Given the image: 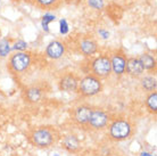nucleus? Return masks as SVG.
Returning a JSON list of instances; mask_svg holds the SVG:
<instances>
[{"label": "nucleus", "instance_id": "f257e3e1", "mask_svg": "<svg viewBox=\"0 0 157 156\" xmlns=\"http://www.w3.org/2000/svg\"><path fill=\"white\" fill-rule=\"evenodd\" d=\"M78 90L83 96H86V97L99 94L101 91L100 79L96 75H86V78H83L80 82Z\"/></svg>", "mask_w": 157, "mask_h": 156}, {"label": "nucleus", "instance_id": "f03ea898", "mask_svg": "<svg viewBox=\"0 0 157 156\" xmlns=\"http://www.w3.org/2000/svg\"><path fill=\"white\" fill-rule=\"evenodd\" d=\"M110 137L116 140L126 139L131 133V125L125 120H116L109 128Z\"/></svg>", "mask_w": 157, "mask_h": 156}, {"label": "nucleus", "instance_id": "7ed1b4c3", "mask_svg": "<svg viewBox=\"0 0 157 156\" xmlns=\"http://www.w3.org/2000/svg\"><path fill=\"white\" fill-rule=\"evenodd\" d=\"M92 72L98 78H106L112 72L110 59L106 56H100L92 62Z\"/></svg>", "mask_w": 157, "mask_h": 156}, {"label": "nucleus", "instance_id": "20e7f679", "mask_svg": "<svg viewBox=\"0 0 157 156\" xmlns=\"http://www.w3.org/2000/svg\"><path fill=\"white\" fill-rule=\"evenodd\" d=\"M30 64H31V57L26 53H17L10 58V62H9L12 70L17 73L24 72L30 66Z\"/></svg>", "mask_w": 157, "mask_h": 156}, {"label": "nucleus", "instance_id": "39448f33", "mask_svg": "<svg viewBox=\"0 0 157 156\" xmlns=\"http://www.w3.org/2000/svg\"><path fill=\"white\" fill-rule=\"evenodd\" d=\"M32 141H33V144L39 146V147H48L52 144L54 137H52V133H51L50 130L42 128V129L36 130L33 132Z\"/></svg>", "mask_w": 157, "mask_h": 156}, {"label": "nucleus", "instance_id": "423d86ee", "mask_svg": "<svg viewBox=\"0 0 157 156\" xmlns=\"http://www.w3.org/2000/svg\"><path fill=\"white\" fill-rule=\"evenodd\" d=\"M107 122H108V116L105 112H102L100 109H96L91 112L90 119H89V124L94 128V129H101L104 127H106Z\"/></svg>", "mask_w": 157, "mask_h": 156}, {"label": "nucleus", "instance_id": "0eeeda50", "mask_svg": "<svg viewBox=\"0 0 157 156\" xmlns=\"http://www.w3.org/2000/svg\"><path fill=\"white\" fill-rule=\"evenodd\" d=\"M110 59V65H112V71L116 75H122L125 73V64L126 59L124 55L121 53H115Z\"/></svg>", "mask_w": 157, "mask_h": 156}, {"label": "nucleus", "instance_id": "6e6552de", "mask_svg": "<svg viewBox=\"0 0 157 156\" xmlns=\"http://www.w3.org/2000/svg\"><path fill=\"white\" fill-rule=\"evenodd\" d=\"M65 53V46L63 42H60L58 40H54L51 41L47 46L46 49V55L51 59H58Z\"/></svg>", "mask_w": 157, "mask_h": 156}, {"label": "nucleus", "instance_id": "1a4fd4ad", "mask_svg": "<svg viewBox=\"0 0 157 156\" xmlns=\"http://www.w3.org/2000/svg\"><path fill=\"white\" fill-rule=\"evenodd\" d=\"M125 71L126 73L133 78H138L142 75L144 73V66H142L141 62L139 60V58H136V57H132V58H129L126 60L125 64Z\"/></svg>", "mask_w": 157, "mask_h": 156}, {"label": "nucleus", "instance_id": "9d476101", "mask_svg": "<svg viewBox=\"0 0 157 156\" xmlns=\"http://www.w3.org/2000/svg\"><path fill=\"white\" fill-rule=\"evenodd\" d=\"M78 79L75 78L73 74L65 75L59 81V88H60V90L67 91V92L75 91V90L78 89Z\"/></svg>", "mask_w": 157, "mask_h": 156}, {"label": "nucleus", "instance_id": "9b49d317", "mask_svg": "<svg viewBox=\"0 0 157 156\" xmlns=\"http://www.w3.org/2000/svg\"><path fill=\"white\" fill-rule=\"evenodd\" d=\"M91 112H92V108L89 107V106H80L75 109V121L80 123V124H86L89 122V119H90Z\"/></svg>", "mask_w": 157, "mask_h": 156}, {"label": "nucleus", "instance_id": "f8f14e48", "mask_svg": "<svg viewBox=\"0 0 157 156\" xmlns=\"http://www.w3.org/2000/svg\"><path fill=\"white\" fill-rule=\"evenodd\" d=\"M97 49H98L97 42L92 39H84L80 42V50L86 56L94 55L97 51Z\"/></svg>", "mask_w": 157, "mask_h": 156}, {"label": "nucleus", "instance_id": "ddd939ff", "mask_svg": "<svg viewBox=\"0 0 157 156\" xmlns=\"http://www.w3.org/2000/svg\"><path fill=\"white\" fill-rule=\"evenodd\" d=\"M139 60L141 62L145 70H154L156 67V59H155L154 56H151L149 54H142L139 57Z\"/></svg>", "mask_w": 157, "mask_h": 156}, {"label": "nucleus", "instance_id": "4468645a", "mask_svg": "<svg viewBox=\"0 0 157 156\" xmlns=\"http://www.w3.org/2000/svg\"><path fill=\"white\" fill-rule=\"evenodd\" d=\"M25 95H26V98H28V100H29V102H31V103L39 102L40 98H41V91H40V89L36 88V87L29 88V89L26 90Z\"/></svg>", "mask_w": 157, "mask_h": 156}, {"label": "nucleus", "instance_id": "2eb2a0df", "mask_svg": "<svg viewBox=\"0 0 157 156\" xmlns=\"http://www.w3.org/2000/svg\"><path fill=\"white\" fill-rule=\"evenodd\" d=\"M141 86L142 88L147 91H155L157 87V82L156 78H153V76H146L141 80Z\"/></svg>", "mask_w": 157, "mask_h": 156}, {"label": "nucleus", "instance_id": "dca6fc26", "mask_svg": "<svg viewBox=\"0 0 157 156\" xmlns=\"http://www.w3.org/2000/svg\"><path fill=\"white\" fill-rule=\"evenodd\" d=\"M65 147H66L68 150H71V152H75V150H78V147H80V142L78 140L75 138L74 136H68L65 138Z\"/></svg>", "mask_w": 157, "mask_h": 156}, {"label": "nucleus", "instance_id": "f3484780", "mask_svg": "<svg viewBox=\"0 0 157 156\" xmlns=\"http://www.w3.org/2000/svg\"><path fill=\"white\" fill-rule=\"evenodd\" d=\"M36 2L40 8L52 9V8H56L60 4V0H36Z\"/></svg>", "mask_w": 157, "mask_h": 156}, {"label": "nucleus", "instance_id": "a211bd4d", "mask_svg": "<svg viewBox=\"0 0 157 156\" xmlns=\"http://www.w3.org/2000/svg\"><path fill=\"white\" fill-rule=\"evenodd\" d=\"M146 104L148 106V108L154 112V113H156L157 112V94L154 91L151 94L147 97V100H146Z\"/></svg>", "mask_w": 157, "mask_h": 156}, {"label": "nucleus", "instance_id": "6ab92c4d", "mask_svg": "<svg viewBox=\"0 0 157 156\" xmlns=\"http://www.w3.org/2000/svg\"><path fill=\"white\" fill-rule=\"evenodd\" d=\"M10 51V43L8 39H2L0 41V56L6 57Z\"/></svg>", "mask_w": 157, "mask_h": 156}, {"label": "nucleus", "instance_id": "aec40b11", "mask_svg": "<svg viewBox=\"0 0 157 156\" xmlns=\"http://www.w3.org/2000/svg\"><path fill=\"white\" fill-rule=\"evenodd\" d=\"M55 15H51V14H46V15L42 17V22H41V25H42V29L46 32H49V23L50 22H54L55 21Z\"/></svg>", "mask_w": 157, "mask_h": 156}, {"label": "nucleus", "instance_id": "412c9836", "mask_svg": "<svg viewBox=\"0 0 157 156\" xmlns=\"http://www.w3.org/2000/svg\"><path fill=\"white\" fill-rule=\"evenodd\" d=\"M86 1H88L89 7L97 9V10L102 9L104 6H105V0H86Z\"/></svg>", "mask_w": 157, "mask_h": 156}, {"label": "nucleus", "instance_id": "4be33fe9", "mask_svg": "<svg viewBox=\"0 0 157 156\" xmlns=\"http://www.w3.org/2000/svg\"><path fill=\"white\" fill-rule=\"evenodd\" d=\"M14 49L15 50H21V51H23L25 50L26 48H28V42H25L24 40H17L15 43H14Z\"/></svg>", "mask_w": 157, "mask_h": 156}, {"label": "nucleus", "instance_id": "5701e85b", "mask_svg": "<svg viewBox=\"0 0 157 156\" xmlns=\"http://www.w3.org/2000/svg\"><path fill=\"white\" fill-rule=\"evenodd\" d=\"M68 32V24H67V21L65 18H62L60 20V33L62 34H66Z\"/></svg>", "mask_w": 157, "mask_h": 156}, {"label": "nucleus", "instance_id": "b1692460", "mask_svg": "<svg viewBox=\"0 0 157 156\" xmlns=\"http://www.w3.org/2000/svg\"><path fill=\"white\" fill-rule=\"evenodd\" d=\"M99 33L102 35V38H104V39H108V38H109V33H108V32H105V31H102V30H100Z\"/></svg>", "mask_w": 157, "mask_h": 156}, {"label": "nucleus", "instance_id": "393cba45", "mask_svg": "<svg viewBox=\"0 0 157 156\" xmlns=\"http://www.w3.org/2000/svg\"><path fill=\"white\" fill-rule=\"evenodd\" d=\"M141 156H153V155H150L149 153H146V152H142V153H141Z\"/></svg>", "mask_w": 157, "mask_h": 156}, {"label": "nucleus", "instance_id": "a878e982", "mask_svg": "<svg viewBox=\"0 0 157 156\" xmlns=\"http://www.w3.org/2000/svg\"><path fill=\"white\" fill-rule=\"evenodd\" d=\"M56 156H58V155H56Z\"/></svg>", "mask_w": 157, "mask_h": 156}]
</instances>
